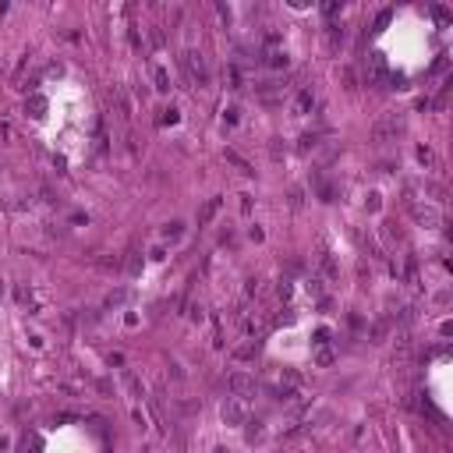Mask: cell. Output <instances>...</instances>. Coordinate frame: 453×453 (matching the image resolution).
Returning a JSON list of instances; mask_svg holds the SVG:
<instances>
[{"mask_svg": "<svg viewBox=\"0 0 453 453\" xmlns=\"http://www.w3.org/2000/svg\"><path fill=\"white\" fill-rule=\"evenodd\" d=\"M181 67H184V74H188L191 85H209V67H205V57H202L198 50H184Z\"/></svg>", "mask_w": 453, "mask_h": 453, "instance_id": "6da1fadb", "label": "cell"}, {"mask_svg": "<svg viewBox=\"0 0 453 453\" xmlns=\"http://www.w3.org/2000/svg\"><path fill=\"white\" fill-rule=\"evenodd\" d=\"M404 131V120L397 117V113H386V117H379L376 124H372V142L376 145H386V142H397V135Z\"/></svg>", "mask_w": 453, "mask_h": 453, "instance_id": "7a4b0ae2", "label": "cell"}, {"mask_svg": "<svg viewBox=\"0 0 453 453\" xmlns=\"http://www.w3.org/2000/svg\"><path fill=\"white\" fill-rule=\"evenodd\" d=\"M220 415H223V422H227V425H244V418H248V407H244V400H241V397H227Z\"/></svg>", "mask_w": 453, "mask_h": 453, "instance_id": "3957f363", "label": "cell"}, {"mask_svg": "<svg viewBox=\"0 0 453 453\" xmlns=\"http://www.w3.org/2000/svg\"><path fill=\"white\" fill-rule=\"evenodd\" d=\"M227 386L234 390V397H244V393H255V376H248V372H234V376L227 379Z\"/></svg>", "mask_w": 453, "mask_h": 453, "instance_id": "277c9868", "label": "cell"}, {"mask_svg": "<svg viewBox=\"0 0 453 453\" xmlns=\"http://www.w3.org/2000/svg\"><path fill=\"white\" fill-rule=\"evenodd\" d=\"M386 78V60L383 53H368V81H383Z\"/></svg>", "mask_w": 453, "mask_h": 453, "instance_id": "5b68a950", "label": "cell"}, {"mask_svg": "<svg viewBox=\"0 0 453 453\" xmlns=\"http://www.w3.org/2000/svg\"><path fill=\"white\" fill-rule=\"evenodd\" d=\"M344 39H347L344 25H337V21H333V25H326V43L333 46V50H337V46H344Z\"/></svg>", "mask_w": 453, "mask_h": 453, "instance_id": "8992f818", "label": "cell"}, {"mask_svg": "<svg viewBox=\"0 0 453 453\" xmlns=\"http://www.w3.org/2000/svg\"><path fill=\"white\" fill-rule=\"evenodd\" d=\"M319 269H322V273H326V276H329V280H333V276H337V273H340V266H337V262H333V255H326V252H322V255H319Z\"/></svg>", "mask_w": 453, "mask_h": 453, "instance_id": "52a82bcc", "label": "cell"}, {"mask_svg": "<svg viewBox=\"0 0 453 453\" xmlns=\"http://www.w3.org/2000/svg\"><path fill=\"white\" fill-rule=\"evenodd\" d=\"M266 64L269 67H287V50H269L266 53Z\"/></svg>", "mask_w": 453, "mask_h": 453, "instance_id": "ba28073f", "label": "cell"}, {"mask_svg": "<svg viewBox=\"0 0 453 453\" xmlns=\"http://www.w3.org/2000/svg\"><path fill=\"white\" fill-rule=\"evenodd\" d=\"M312 106H315V96H312L308 89H301V92H298V113H308Z\"/></svg>", "mask_w": 453, "mask_h": 453, "instance_id": "9c48e42d", "label": "cell"}, {"mask_svg": "<svg viewBox=\"0 0 453 453\" xmlns=\"http://www.w3.org/2000/svg\"><path fill=\"white\" fill-rule=\"evenodd\" d=\"M152 78H156V89H159V92H167V89H170V74L163 71V67H152Z\"/></svg>", "mask_w": 453, "mask_h": 453, "instance_id": "30bf717a", "label": "cell"}, {"mask_svg": "<svg viewBox=\"0 0 453 453\" xmlns=\"http://www.w3.org/2000/svg\"><path fill=\"white\" fill-rule=\"evenodd\" d=\"M305 291H308L312 298H322V280H319V276H308V280H305Z\"/></svg>", "mask_w": 453, "mask_h": 453, "instance_id": "8fae6325", "label": "cell"}, {"mask_svg": "<svg viewBox=\"0 0 453 453\" xmlns=\"http://www.w3.org/2000/svg\"><path fill=\"white\" fill-rule=\"evenodd\" d=\"M28 110H32V117H43V110H46V99H43V96H32V99H28Z\"/></svg>", "mask_w": 453, "mask_h": 453, "instance_id": "7c38bea8", "label": "cell"}, {"mask_svg": "<svg viewBox=\"0 0 453 453\" xmlns=\"http://www.w3.org/2000/svg\"><path fill=\"white\" fill-rule=\"evenodd\" d=\"M390 18H393V11H390V7H383V11L376 14V32H383V28L390 25Z\"/></svg>", "mask_w": 453, "mask_h": 453, "instance_id": "4fadbf2b", "label": "cell"}, {"mask_svg": "<svg viewBox=\"0 0 453 453\" xmlns=\"http://www.w3.org/2000/svg\"><path fill=\"white\" fill-rule=\"evenodd\" d=\"M216 209H220V198H213L209 205H205V209H202V216H198V220H202V223H205V220H213V216H216Z\"/></svg>", "mask_w": 453, "mask_h": 453, "instance_id": "5bb4252c", "label": "cell"}, {"mask_svg": "<svg viewBox=\"0 0 453 453\" xmlns=\"http://www.w3.org/2000/svg\"><path fill=\"white\" fill-rule=\"evenodd\" d=\"M283 383H287V386H298V383H301V376L294 372V368H287V372H283Z\"/></svg>", "mask_w": 453, "mask_h": 453, "instance_id": "9a60e30c", "label": "cell"}, {"mask_svg": "<svg viewBox=\"0 0 453 453\" xmlns=\"http://www.w3.org/2000/svg\"><path fill=\"white\" fill-rule=\"evenodd\" d=\"M255 347H259V344H244V347H237L234 354H237V358H252V354H255Z\"/></svg>", "mask_w": 453, "mask_h": 453, "instance_id": "2e32d148", "label": "cell"}, {"mask_svg": "<svg viewBox=\"0 0 453 453\" xmlns=\"http://www.w3.org/2000/svg\"><path fill=\"white\" fill-rule=\"evenodd\" d=\"M329 361H333V351H319L315 354V365H329Z\"/></svg>", "mask_w": 453, "mask_h": 453, "instance_id": "e0dca14e", "label": "cell"}, {"mask_svg": "<svg viewBox=\"0 0 453 453\" xmlns=\"http://www.w3.org/2000/svg\"><path fill=\"white\" fill-rule=\"evenodd\" d=\"M163 237H181V223H167V230H163Z\"/></svg>", "mask_w": 453, "mask_h": 453, "instance_id": "ac0fdd59", "label": "cell"}, {"mask_svg": "<svg viewBox=\"0 0 453 453\" xmlns=\"http://www.w3.org/2000/svg\"><path fill=\"white\" fill-rule=\"evenodd\" d=\"M418 159H422V163H429V167H432V163H436V156H432V149H418Z\"/></svg>", "mask_w": 453, "mask_h": 453, "instance_id": "d6986e66", "label": "cell"}, {"mask_svg": "<svg viewBox=\"0 0 453 453\" xmlns=\"http://www.w3.org/2000/svg\"><path fill=\"white\" fill-rule=\"evenodd\" d=\"M269 152H273V159H280V156H283V152H287V149H283V145H280V138H273V145H269Z\"/></svg>", "mask_w": 453, "mask_h": 453, "instance_id": "ffe728a7", "label": "cell"}, {"mask_svg": "<svg viewBox=\"0 0 453 453\" xmlns=\"http://www.w3.org/2000/svg\"><path fill=\"white\" fill-rule=\"evenodd\" d=\"M124 298H128L124 291H117V294H110V298H106V305H124Z\"/></svg>", "mask_w": 453, "mask_h": 453, "instance_id": "44dd1931", "label": "cell"}, {"mask_svg": "<svg viewBox=\"0 0 453 453\" xmlns=\"http://www.w3.org/2000/svg\"><path fill=\"white\" fill-rule=\"evenodd\" d=\"M432 14H436V18H443V21H446V18H450V11H446V7H443V4H436V7H432Z\"/></svg>", "mask_w": 453, "mask_h": 453, "instance_id": "7402d4cb", "label": "cell"}, {"mask_svg": "<svg viewBox=\"0 0 453 453\" xmlns=\"http://www.w3.org/2000/svg\"><path fill=\"white\" fill-rule=\"evenodd\" d=\"M149 39H152V46H159V43H163V32H159V28H152V32H149Z\"/></svg>", "mask_w": 453, "mask_h": 453, "instance_id": "603a6c76", "label": "cell"}, {"mask_svg": "<svg viewBox=\"0 0 453 453\" xmlns=\"http://www.w3.org/2000/svg\"><path fill=\"white\" fill-rule=\"evenodd\" d=\"M315 344H329V329H319V333H315Z\"/></svg>", "mask_w": 453, "mask_h": 453, "instance_id": "cb8c5ba5", "label": "cell"}, {"mask_svg": "<svg viewBox=\"0 0 453 453\" xmlns=\"http://www.w3.org/2000/svg\"><path fill=\"white\" fill-rule=\"evenodd\" d=\"M213 453H230V450H223V446H216V450H213Z\"/></svg>", "mask_w": 453, "mask_h": 453, "instance_id": "d4e9b609", "label": "cell"}]
</instances>
